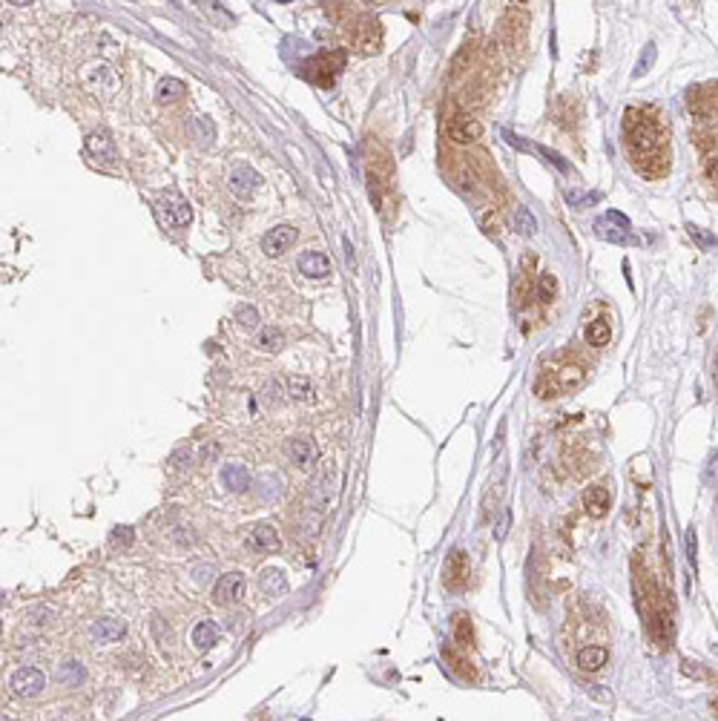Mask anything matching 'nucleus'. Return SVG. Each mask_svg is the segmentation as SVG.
Instances as JSON below:
<instances>
[{"label":"nucleus","mask_w":718,"mask_h":721,"mask_svg":"<svg viewBox=\"0 0 718 721\" xmlns=\"http://www.w3.org/2000/svg\"><path fill=\"white\" fill-rule=\"evenodd\" d=\"M624 147L635 172L644 179H661L670 170L667 130L655 109L629 107L624 112Z\"/></svg>","instance_id":"obj_1"},{"label":"nucleus","mask_w":718,"mask_h":721,"mask_svg":"<svg viewBox=\"0 0 718 721\" xmlns=\"http://www.w3.org/2000/svg\"><path fill=\"white\" fill-rule=\"evenodd\" d=\"M580 382H584V365H564V368H555V371H543L535 391H537V397L549 400V397L575 391Z\"/></svg>","instance_id":"obj_2"},{"label":"nucleus","mask_w":718,"mask_h":721,"mask_svg":"<svg viewBox=\"0 0 718 721\" xmlns=\"http://www.w3.org/2000/svg\"><path fill=\"white\" fill-rule=\"evenodd\" d=\"M368 190H371V199L379 207H382L385 193H391V155L379 144L368 147Z\"/></svg>","instance_id":"obj_3"},{"label":"nucleus","mask_w":718,"mask_h":721,"mask_svg":"<svg viewBox=\"0 0 718 721\" xmlns=\"http://www.w3.org/2000/svg\"><path fill=\"white\" fill-rule=\"evenodd\" d=\"M345 66V49H331V52H319L310 61H305L302 75L307 81H314L316 87H331L336 81V75Z\"/></svg>","instance_id":"obj_4"},{"label":"nucleus","mask_w":718,"mask_h":721,"mask_svg":"<svg viewBox=\"0 0 718 721\" xmlns=\"http://www.w3.org/2000/svg\"><path fill=\"white\" fill-rule=\"evenodd\" d=\"M155 210H159V216H161V222L167 224V227H172V230H181V227H187L190 222H192V207H190V202L184 199V196H179V193H161L159 196V202H155Z\"/></svg>","instance_id":"obj_5"},{"label":"nucleus","mask_w":718,"mask_h":721,"mask_svg":"<svg viewBox=\"0 0 718 721\" xmlns=\"http://www.w3.org/2000/svg\"><path fill=\"white\" fill-rule=\"evenodd\" d=\"M81 81L87 87L89 95H98V98H109V95L118 89V78L107 64H87L81 72Z\"/></svg>","instance_id":"obj_6"},{"label":"nucleus","mask_w":718,"mask_h":721,"mask_svg":"<svg viewBox=\"0 0 718 721\" xmlns=\"http://www.w3.org/2000/svg\"><path fill=\"white\" fill-rule=\"evenodd\" d=\"M687 107L695 118H712L718 112V81H710V84H698L687 92Z\"/></svg>","instance_id":"obj_7"},{"label":"nucleus","mask_w":718,"mask_h":721,"mask_svg":"<svg viewBox=\"0 0 718 721\" xmlns=\"http://www.w3.org/2000/svg\"><path fill=\"white\" fill-rule=\"evenodd\" d=\"M442 583L449 592H463L469 587V555L463 549H451L442 567Z\"/></svg>","instance_id":"obj_8"},{"label":"nucleus","mask_w":718,"mask_h":721,"mask_svg":"<svg viewBox=\"0 0 718 721\" xmlns=\"http://www.w3.org/2000/svg\"><path fill=\"white\" fill-rule=\"evenodd\" d=\"M227 187H230V193L236 199H250V196H253V190L262 187V179H259V172L253 167L236 164L227 172Z\"/></svg>","instance_id":"obj_9"},{"label":"nucleus","mask_w":718,"mask_h":721,"mask_svg":"<svg viewBox=\"0 0 718 721\" xmlns=\"http://www.w3.org/2000/svg\"><path fill=\"white\" fill-rule=\"evenodd\" d=\"M351 44H354V49L362 52V55H371V52L379 49V44H382V29H379L377 17H362L359 26H357L354 35H351Z\"/></svg>","instance_id":"obj_10"},{"label":"nucleus","mask_w":718,"mask_h":721,"mask_svg":"<svg viewBox=\"0 0 718 721\" xmlns=\"http://www.w3.org/2000/svg\"><path fill=\"white\" fill-rule=\"evenodd\" d=\"M296 239H299L296 227H290V224H279V227H273V230H267V233H264V239H262V250L267 253V256H282L285 250H290V247L296 244Z\"/></svg>","instance_id":"obj_11"},{"label":"nucleus","mask_w":718,"mask_h":721,"mask_svg":"<svg viewBox=\"0 0 718 721\" xmlns=\"http://www.w3.org/2000/svg\"><path fill=\"white\" fill-rule=\"evenodd\" d=\"M595 233L600 239H609V242H627L629 236V219L627 216H620L618 210H609L604 219H598L595 222Z\"/></svg>","instance_id":"obj_12"},{"label":"nucleus","mask_w":718,"mask_h":721,"mask_svg":"<svg viewBox=\"0 0 718 721\" xmlns=\"http://www.w3.org/2000/svg\"><path fill=\"white\" fill-rule=\"evenodd\" d=\"M44 684H46L44 673L35 670V667L15 670V675H12V681H9V687H12L15 695H37V693L44 690Z\"/></svg>","instance_id":"obj_13"},{"label":"nucleus","mask_w":718,"mask_h":721,"mask_svg":"<svg viewBox=\"0 0 718 721\" xmlns=\"http://www.w3.org/2000/svg\"><path fill=\"white\" fill-rule=\"evenodd\" d=\"M279 543H282V540H279V532H276L270 523H256L253 529L247 532V549H250V552H259V555L276 552Z\"/></svg>","instance_id":"obj_14"},{"label":"nucleus","mask_w":718,"mask_h":721,"mask_svg":"<svg viewBox=\"0 0 718 721\" xmlns=\"http://www.w3.org/2000/svg\"><path fill=\"white\" fill-rule=\"evenodd\" d=\"M242 595H244V575L242 572L222 575L219 583H216V589H213V598H216V603H222V607L242 600Z\"/></svg>","instance_id":"obj_15"},{"label":"nucleus","mask_w":718,"mask_h":721,"mask_svg":"<svg viewBox=\"0 0 718 721\" xmlns=\"http://www.w3.org/2000/svg\"><path fill=\"white\" fill-rule=\"evenodd\" d=\"M87 150H89V155L98 164H115V141H112V135L107 130L92 132L87 139Z\"/></svg>","instance_id":"obj_16"},{"label":"nucleus","mask_w":718,"mask_h":721,"mask_svg":"<svg viewBox=\"0 0 718 721\" xmlns=\"http://www.w3.org/2000/svg\"><path fill=\"white\" fill-rule=\"evenodd\" d=\"M609 503H612V495L604 483L589 486V489L584 492V509L589 512V517H604L609 512Z\"/></svg>","instance_id":"obj_17"},{"label":"nucleus","mask_w":718,"mask_h":721,"mask_svg":"<svg viewBox=\"0 0 718 721\" xmlns=\"http://www.w3.org/2000/svg\"><path fill=\"white\" fill-rule=\"evenodd\" d=\"M127 632L124 621H115V618H98L89 627V635L92 641H98V644H112V641H121Z\"/></svg>","instance_id":"obj_18"},{"label":"nucleus","mask_w":718,"mask_h":721,"mask_svg":"<svg viewBox=\"0 0 718 721\" xmlns=\"http://www.w3.org/2000/svg\"><path fill=\"white\" fill-rule=\"evenodd\" d=\"M285 452H287L290 463L302 465V469L316 460V445H314V440H307V437H290L287 445H285Z\"/></svg>","instance_id":"obj_19"},{"label":"nucleus","mask_w":718,"mask_h":721,"mask_svg":"<svg viewBox=\"0 0 718 721\" xmlns=\"http://www.w3.org/2000/svg\"><path fill=\"white\" fill-rule=\"evenodd\" d=\"M299 270L307 279H325L327 274H331V262H327L325 253L307 250V253H302V256H299Z\"/></svg>","instance_id":"obj_20"},{"label":"nucleus","mask_w":718,"mask_h":721,"mask_svg":"<svg viewBox=\"0 0 718 721\" xmlns=\"http://www.w3.org/2000/svg\"><path fill=\"white\" fill-rule=\"evenodd\" d=\"M449 135H451V141H457V144H472V141H477L483 135V127L474 118L457 115V118L449 124Z\"/></svg>","instance_id":"obj_21"},{"label":"nucleus","mask_w":718,"mask_h":721,"mask_svg":"<svg viewBox=\"0 0 718 721\" xmlns=\"http://www.w3.org/2000/svg\"><path fill=\"white\" fill-rule=\"evenodd\" d=\"M442 661L449 664L457 675H463V678H469V681H474V667L465 661V650L457 644V647H451V644H445L442 647Z\"/></svg>","instance_id":"obj_22"},{"label":"nucleus","mask_w":718,"mask_h":721,"mask_svg":"<svg viewBox=\"0 0 718 721\" xmlns=\"http://www.w3.org/2000/svg\"><path fill=\"white\" fill-rule=\"evenodd\" d=\"M222 483L227 486L230 492H247L250 486V472L244 469L242 463H227L222 469Z\"/></svg>","instance_id":"obj_23"},{"label":"nucleus","mask_w":718,"mask_h":721,"mask_svg":"<svg viewBox=\"0 0 718 721\" xmlns=\"http://www.w3.org/2000/svg\"><path fill=\"white\" fill-rule=\"evenodd\" d=\"M607 661H609L607 647H584L577 655V667L584 673H598V670H604Z\"/></svg>","instance_id":"obj_24"},{"label":"nucleus","mask_w":718,"mask_h":721,"mask_svg":"<svg viewBox=\"0 0 718 721\" xmlns=\"http://www.w3.org/2000/svg\"><path fill=\"white\" fill-rule=\"evenodd\" d=\"M609 339H612V325H609L607 317H598V319H592L586 325V342L592 348H607Z\"/></svg>","instance_id":"obj_25"},{"label":"nucleus","mask_w":718,"mask_h":721,"mask_svg":"<svg viewBox=\"0 0 718 721\" xmlns=\"http://www.w3.org/2000/svg\"><path fill=\"white\" fill-rule=\"evenodd\" d=\"M216 641H219V623L216 621L196 623V630H192V644H196L199 650H210Z\"/></svg>","instance_id":"obj_26"},{"label":"nucleus","mask_w":718,"mask_h":721,"mask_svg":"<svg viewBox=\"0 0 718 721\" xmlns=\"http://www.w3.org/2000/svg\"><path fill=\"white\" fill-rule=\"evenodd\" d=\"M259 589L262 592H267V595H282V592H287V580H285V572L282 569H264L262 575H259Z\"/></svg>","instance_id":"obj_27"},{"label":"nucleus","mask_w":718,"mask_h":721,"mask_svg":"<svg viewBox=\"0 0 718 721\" xmlns=\"http://www.w3.org/2000/svg\"><path fill=\"white\" fill-rule=\"evenodd\" d=\"M155 95H159L161 104H172V101H179L181 95H187V87L179 81V78H161L159 87H155Z\"/></svg>","instance_id":"obj_28"},{"label":"nucleus","mask_w":718,"mask_h":721,"mask_svg":"<svg viewBox=\"0 0 718 721\" xmlns=\"http://www.w3.org/2000/svg\"><path fill=\"white\" fill-rule=\"evenodd\" d=\"M454 638L463 650H472L474 647V627L469 615H454Z\"/></svg>","instance_id":"obj_29"},{"label":"nucleus","mask_w":718,"mask_h":721,"mask_svg":"<svg viewBox=\"0 0 718 721\" xmlns=\"http://www.w3.org/2000/svg\"><path fill=\"white\" fill-rule=\"evenodd\" d=\"M512 227H514V233H520V236H535V233H537V222H535V216L529 213V207H517V210H514Z\"/></svg>","instance_id":"obj_30"},{"label":"nucleus","mask_w":718,"mask_h":721,"mask_svg":"<svg viewBox=\"0 0 718 721\" xmlns=\"http://www.w3.org/2000/svg\"><path fill=\"white\" fill-rule=\"evenodd\" d=\"M287 394L294 400H310V397H314V385H310L307 380H302V377H290L287 380Z\"/></svg>","instance_id":"obj_31"},{"label":"nucleus","mask_w":718,"mask_h":721,"mask_svg":"<svg viewBox=\"0 0 718 721\" xmlns=\"http://www.w3.org/2000/svg\"><path fill=\"white\" fill-rule=\"evenodd\" d=\"M285 345V337H282V330L279 328H262V334H259V348H264V350H279Z\"/></svg>","instance_id":"obj_32"},{"label":"nucleus","mask_w":718,"mask_h":721,"mask_svg":"<svg viewBox=\"0 0 718 721\" xmlns=\"http://www.w3.org/2000/svg\"><path fill=\"white\" fill-rule=\"evenodd\" d=\"M557 296V279L552 274H543L537 279V299L540 302H552Z\"/></svg>","instance_id":"obj_33"},{"label":"nucleus","mask_w":718,"mask_h":721,"mask_svg":"<svg viewBox=\"0 0 718 721\" xmlns=\"http://www.w3.org/2000/svg\"><path fill=\"white\" fill-rule=\"evenodd\" d=\"M57 678H61L64 684L75 687V684H81V681L87 678V673H84V667H81V664H64V667H61V673H57Z\"/></svg>","instance_id":"obj_34"},{"label":"nucleus","mask_w":718,"mask_h":721,"mask_svg":"<svg viewBox=\"0 0 718 721\" xmlns=\"http://www.w3.org/2000/svg\"><path fill=\"white\" fill-rule=\"evenodd\" d=\"M652 64H655V44H647L644 52H641V61H638V66H635V78H644Z\"/></svg>","instance_id":"obj_35"},{"label":"nucleus","mask_w":718,"mask_h":721,"mask_svg":"<svg viewBox=\"0 0 718 721\" xmlns=\"http://www.w3.org/2000/svg\"><path fill=\"white\" fill-rule=\"evenodd\" d=\"M532 150H537V152L543 155V159H546V161H552V167H557L560 172H569V164H566V159H564V155L552 152L549 147H532Z\"/></svg>","instance_id":"obj_36"},{"label":"nucleus","mask_w":718,"mask_h":721,"mask_svg":"<svg viewBox=\"0 0 718 721\" xmlns=\"http://www.w3.org/2000/svg\"><path fill=\"white\" fill-rule=\"evenodd\" d=\"M692 141L707 152V150H712V144H715V132H712V130H695V132H692Z\"/></svg>","instance_id":"obj_37"},{"label":"nucleus","mask_w":718,"mask_h":721,"mask_svg":"<svg viewBox=\"0 0 718 721\" xmlns=\"http://www.w3.org/2000/svg\"><path fill=\"white\" fill-rule=\"evenodd\" d=\"M236 319H239L244 328H256V325H259V314H256L253 308H247V305L236 310Z\"/></svg>","instance_id":"obj_38"},{"label":"nucleus","mask_w":718,"mask_h":721,"mask_svg":"<svg viewBox=\"0 0 718 721\" xmlns=\"http://www.w3.org/2000/svg\"><path fill=\"white\" fill-rule=\"evenodd\" d=\"M112 543H115V546H129V543H132V529H129V526H118V529L112 532Z\"/></svg>","instance_id":"obj_39"},{"label":"nucleus","mask_w":718,"mask_h":721,"mask_svg":"<svg viewBox=\"0 0 718 721\" xmlns=\"http://www.w3.org/2000/svg\"><path fill=\"white\" fill-rule=\"evenodd\" d=\"M49 618H52V609H46V607H37L29 612V623H35V627H44Z\"/></svg>","instance_id":"obj_40"},{"label":"nucleus","mask_w":718,"mask_h":721,"mask_svg":"<svg viewBox=\"0 0 718 721\" xmlns=\"http://www.w3.org/2000/svg\"><path fill=\"white\" fill-rule=\"evenodd\" d=\"M704 172H707L710 184L718 190V159H707V164H704Z\"/></svg>","instance_id":"obj_41"},{"label":"nucleus","mask_w":718,"mask_h":721,"mask_svg":"<svg viewBox=\"0 0 718 721\" xmlns=\"http://www.w3.org/2000/svg\"><path fill=\"white\" fill-rule=\"evenodd\" d=\"M687 558H690V563L695 567V529L687 532Z\"/></svg>","instance_id":"obj_42"},{"label":"nucleus","mask_w":718,"mask_h":721,"mask_svg":"<svg viewBox=\"0 0 718 721\" xmlns=\"http://www.w3.org/2000/svg\"><path fill=\"white\" fill-rule=\"evenodd\" d=\"M276 388H279L276 382H270V385L264 388V402H267V405H276Z\"/></svg>","instance_id":"obj_43"},{"label":"nucleus","mask_w":718,"mask_h":721,"mask_svg":"<svg viewBox=\"0 0 718 721\" xmlns=\"http://www.w3.org/2000/svg\"><path fill=\"white\" fill-rule=\"evenodd\" d=\"M506 526H509V515L500 520V526H497V532H494V535H497V537H503V535H506Z\"/></svg>","instance_id":"obj_44"},{"label":"nucleus","mask_w":718,"mask_h":721,"mask_svg":"<svg viewBox=\"0 0 718 721\" xmlns=\"http://www.w3.org/2000/svg\"><path fill=\"white\" fill-rule=\"evenodd\" d=\"M12 6H29V3H35V0H9Z\"/></svg>","instance_id":"obj_45"}]
</instances>
